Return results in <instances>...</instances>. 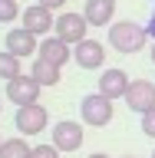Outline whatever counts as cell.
I'll list each match as a JSON object with an SVG mask.
<instances>
[{
    "instance_id": "6da1fadb",
    "label": "cell",
    "mask_w": 155,
    "mask_h": 158,
    "mask_svg": "<svg viewBox=\"0 0 155 158\" xmlns=\"http://www.w3.org/2000/svg\"><path fill=\"white\" fill-rule=\"evenodd\" d=\"M145 27H139L132 20H119V23H109V46L116 49V53H139V49L145 46Z\"/></svg>"
},
{
    "instance_id": "7a4b0ae2",
    "label": "cell",
    "mask_w": 155,
    "mask_h": 158,
    "mask_svg": "<svg viewBox=\"0 0 155 158\" xmlns=\"http://www.w3.org/2000/svg\"><path fill=\"white\" fill-rule=\"evenodd\" d=\"M112 99H106L102 92H93L79 102V115H83V125H93V128H102L112 122Z\"/></svg>"
},
{
    "instance_id": "3957f363",
    "label": "cell",
    "mask_w": 155,
    "mask_h": 158,
    "mask_svg": "<svg viewBox=\"0 0 155 158\" xmlns=\"http://www.w3.org/2000/svg\"><path fill=\"white\" fill-rule=\"evenodd\" d=\"M86 33H89V23H86L83 13H69V10H66V13H59L56 23H53V36H59L63 43H69V46L83 43Z\"/></svg>"
},
{
    "instance_id": "277c9868",
    "label": "cell",
    "mask_w": 155,
    "mask_h": 158,
    "mask_svg": "<svg viewBox=\"0 0 155 158\" xmlns=\"http://www.w3.org/2000/svg\"><path fill=\"white\" fill-rule=\"evenodd\" d=\"M13 122H17V132H20L23 138H27V135H40V132L46 128V122H50L46 106H40V102L17 106V115H13Z\"/></svg>"
},
{
    "instance_id": "5b68a950",
    "label": "cell",
    "mask_w": 155,
    "mask_h": 158,
    "mask_svg": "<svg viewBox=\"0 0 155 158\" xmlns=\"http://www.w3.org/2000/svg\"><path fill=\"white\" fill-rule=\"evenodd\" d=\"M126 106L132 109V112H149V109H155V82L152 79H132L126 89Z\"/></svg>"
},
{
    "instance_id": "8992f818",
    "label": "cell",
    "mask_w": 155,
    "mask_h": 158,
    "mask_svg": "<svg viewBox=\"0 0 155 158\" xmlns=\"http://www.w3.org/2000/svg\"><path fill=\"white\" fill-rule=\"evenodd\" d=\"M53 145L59 148V155L63 152H79L83 148V125L73 122V118H63L53 125Z\"/></svg>"
},
{
    "instance_id": "52a82bcc",
    "label": "cell",
    "mask_w": 155,
    "mask_h": 158,
    "mask_svg": "<svg viewBox=\"0 0 155 158\" xmlns=\"http://www.w3.org/2000/svg\"><path fill=\"white\" fill-rule=\"evenodd\" d=\"M40 82L33 76H23L20 73L17 79H10L7 82V99L13 102V106H30V102H40Z\"/></svg>"
},
{
    "instance_id": "ba28073f",
    "label": "cell",
    "mask_w": 155,
    "mask_h": 158,
    "mask_svg": "<svg viewBox=\"0 0 155 158\" xmlns=\"http://www.w3.org/2000/svg\"><path fill=\"white\" fill-rule=\"evenodd\" d=\"M73 59H76L79 69H99L102 63H106V49H102V43L99 40H83V43H76L73 46Z\"/></svg>"
},
{
    "instance_id": "9c48e42d",
    "label": "cell",
    "mask_w": 155,
    "mask_h": 158,
    "mask_svg": "<svg viewBox=\"0 0 155 158\" xmlns=\"http://www.w3.org/2000/svg\"><path fill=\"white\" fill-rule=\"evenodd\" d=\"M20 20H23V27L33 33V36H46L50 30H53V23H56V17H53V10L40 7V3H33V7H27L23 13H20Z\"/></svg>"
},
{
    "instance_id": "30bf717a",
    "label": "cell",
    "mask_w": 155,
    "mask_h": 158,
    "mask_svg": "<svg viewBox=\"0 0 155 158\" xmlns=\"http://www.w3.org/2000/svg\"><path fill=\"white\" fill-rule=\"evenodd\" d=\"M3 43H7V53H13V56H20V59H23V56H33V53L40 49L37 36H33L27 27H13Z\"/></svg>"
},
{
    "instance_id": "8fae6325",
    "label": "cell",
    "mask_w": 155,
    "mask_h": 158,
    "mask_svg": "<svg viewBox=\"0 0 155 158\" xmlns=\"http://www.w3.org/2000/svg\"><path fill=\"white\" fill-rule=\"evenodd\" d=\"M37 56L40 59H46V63H53V66H66L69 59H73V46L69 43H63L59 36H46L43 43H40V49H37Z\"/></svg>"
},
{
    "instance_id": "7c38bea8",
    "label": "cell",
    "mask_w": 155,
    "mask_h": 158,
    "mask_svg": "<svg viewBox=\"0 0 155 158\" xmlns=\"http://www.w3.org/2000/svg\"><path fill=\"white\" fill-rule=\"evenodd\" d=\"M129 82H132V79L126 76V69H102V76H99V92L116 102V99L126 96Z\"/></svg>"
},
{
    "instance_id": "4fadbf2b",
    "label": "cell",
    "mask_w": 155,
    "mask_h": 158,
    "mask_svg": "<svg viewBox=\"0 0 155 158\" xmlns=\"http://www.w3.org/2000/svg\"><path fill=\"white\" fill-rule=\"evenodd\" d=\"M83 17H86L89 27H109L116 17V0H86Z\"/></svg>"
},
{
    "instance_id": "5bb4252c",
    "label": "cell",
    "mask_w": 155,
    "mask_h": 158,
    "mask_svg": "<svg viewBox=\"0 0 155 158\" xmlns=\"http://www.w3.org/2000/svg\"><path fill=\"white\" fill-rule=\"evenodd\" d=\"M30 76L37 79L40 86H56L59 82V66H53V63H46V59H40L33 63V69H30Z\"/></svg>"
},
{
    "instance_id": "9a60e30c",
    "label": "cell",
    "mask_w": 155,
    "mask_h": 158,
    "mask_svg": "<svg viewBox=\"0 0 155 158\" xmlns=\"http://www.w3.org/2000/svg\"><path fill=\"white\" fill-rule=\"evenodd\" d=\"M0 158H30L27 138H23V135H17V138H3V145H0Z\"/></svg>"
},
{
    "instance_id": "2e32d148",
    "label": "cell",
    "mask_w": 155,
    "mask_h": 158,
    "mask_svg": "<svg viewBox=\"0 0 155 158\" xmlns=\"http://www.w3.org/2000/svg\"><path fill=\"white\" fill-rule=\"evenodd\" d=\"M20 76V56H13V53H0V79H17Z\"/></svg>"
},
{
    "instance_id": "e0dca14e",
    "label": "cell",
    "mask_w": 155,
    "mask_h": 158,
    "mask_svg": "<svg viewBox=\"0 0 155 158\" xmlns=\"http://www.w3.org/2000/svg\"><path fill=\"white\" fill-rule=\"evenodd\" d=\"M17 17H20L17 0H0V23H13Z\"/></svg>"
},
{
    "instance_id": "ac0fdd59",
    "label": "cell",
    "mask_w": 155,
    "mask_h": 158,
    "mask_svg": "<svg viewBox=\"0 0 155 158\" xmlns=\"http://www.w3.org/2000/svg\"><path fill=\"white\" fill-rule=\"evenodd\" d=\"M30 158H59V148L56 145H37V148H30Z\"/></svg>"
},
{
    "instance_id": "d6986e66",
    "label": "cell",
    "mask_w": 155,
    "mask_h": 158,
    "mask_svg": "<svg viewBox=\"0 0 155 158\" xmlns=\"http://www.w3.org/2000/svg\"><path fill=\"white\" fill-rule=\"evenodd\" d=\"M142 132H145L149 138H155V109L142 112Z\"/></svg>"
},
{
    "instance_id": "ffe728a7",
    "label": "cell",
    "mask_w": 155,
    "mask_h": 158,
    "mask_svg": "<svg viewBox=\"0 0 155 158\" xmlns=\"http://www.w3.org/2000/svg\"><path fill=\"white\" fill-rule=\"evenodd\" d=\"M40 7H46V10H59V7H66V0H37Z\"/></svg>"
},
{
    "instance_id": "44dd1931",
    "label": "cell",
    "mask_w": 155,
    "mask_h": 158,
    "mask_svg": "<svg viewBox=\"0 0 155 158\" xmlns=\"http://www.w3.org/2000/svg\"><path fill=\"white\" fill-rule=\"evenodd\" d=\"M145 33H149V36H155V13H152V20H149V27H145Z\"/></svg>"
},
{
    "instance_id": "7402d4cb",
    "label": "cell",
    "mask_w": 155,
    "mask_h": 158,
    "mask_svg": "<svg viewBox=\"0 0 155 158\" xmlns=\"http://www.w3.org/2000/svg\"><path fill=\"white\" fill-rule=\"evenodd\" d=\"M89 158H109V155H102V152H93V155H89Z\"/></svg>"
},
{
    "instance_id": "603a6c76",
    "label": "cell",
    "mask_w": 155,
    "mask_h": 158,
    "mask_svg": "<svg viewBox=\"0 0 155 158\" xmlns=\"http://www.w3.org/2000/svg\"><path fill=\"white\" fill-rule=\"evenodd\" d=\"M152 63H155V43H152Z\"/></svg>"
},
{
    "instance_id": "cb8c5ba5",
    "label": "cell",
    "mask_w": 155,
    "mask_h": 158,
    "mask_svg": "<svg viewBox=\"0 0 155 158\" xmlns=\"http://www.w3.org/2000/svg\"><path fill=\"white\" fill-rule=\"evenodd\" d=\"M0 145H3V138H0Z\"/></svg>"
},
{
    "instance_id": "d4e9b609",
    "label": "cell",
    "mask_w": 155,
    "mask_h": 158,
    "mask_svg": "<svg viewBox=\"0 0 155 158\" xmlns=\"http://www.w3.org/2000/svg\"><path fill=\"white\" fill-rule=\"evenodd\" d=\"M152 158H155V152H152Z\"/></svg>"
},
{
    "instance_id": "484cf974",
    "label": "cell",
    "mask_w": 155,
    "mask_h": 158,
    "mask_svg": "<svg viewBox=\"0 0 155 158\" xmlns=\"http://www.w3.org/2000/svg\"><path fill=\"white\" fill-rule=\"evenodd\" d=\"M126 158H132V155H126Z\"/></svg>"
},
{
    "instance_id": "4316f807",
    "label": "cell",
    "mask_w": 155,
    "mask_h": 158,
    "mask_svg": "<svg viewBox=\"0 0 155 158\" xmlns=\"http://www.w3.org/2000/svg\"><path fill=\"white\" fill-rule=\"evenodd\" d=\"M0 109H3V106H0Z\"/></svg>"
}]
</instances>
